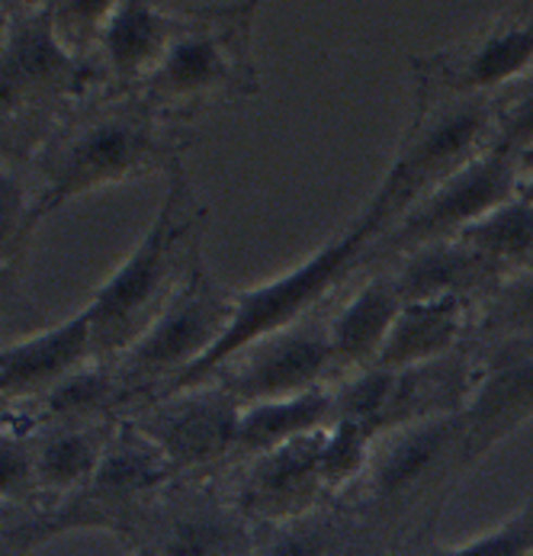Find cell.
Returning <instances> with one entry per match:
<instances>
[{
  "instance_id": "3957f363",
  "label": "cell",
  "mask_w": 533,
  "mask_h": 556,
  "mask_svg": "<svg viewBox=\"0 0 533 556\" xmlns=\"http://www.w3.org/2000/svg\"><path fill=\"white\" fill-rule=\"evenodd\" d=\"M492 100L418 87V110L411 116V126L398 142L380 190L360 213V219L373 229V241L389 232L431 190H437L469 161L492 149Z\"/></svg>"
},
{
  "instance_id": "2e32d148",
  "label": "cell",
  "mask_w": 533,
  "mask_h": 556,
  "mask_svg": "<svg viewBox=\"0 0 533 556\" xmlns=\"http://www.w3.org/2000/svg\"><path fill=\"white\" fill-rule=\"evenodd\" d=\"M170 477L174 470L164 454L142 434L132 418H126L113 428L93 479L84 492H77V518H84L97 505V521H103L110 508L152 495Z\"/></svg>"
},
{
  "instance_id": "8992f818",
  "label": "cell",
  "mask_w": 533,
  "mask_h": 556,
  "mask_svg": "<svg viewBox=\"0 0 533 556\" xmlns=\"http://www.w3.org/2000/svg\"><path fill=\"white\" fill-rule=\"evenodd\" d=\"M254 7H231L206 23H183L170 52L142 84V97L154 110H193L210 100H229L257 90L251 62Z\"/></svg>"
},
{
  "instance_id": "f546056e",
  "label": "cell",
  "mask_w": 533,
  "mask_h": 556,
  "mask_svg": "<svg viewBox=\"0 0 533 556\" xmlns=\"http://www.w3.org/2000/svg\"><path fill=\"white\" fill-rule=\"evenodd\" d=\"M492 325L518 331V341H533V270L531 274H518L508 277L505 283H498V296L488 306Z\"/></svg>"
},
{
  "instance_id": "6da1fadb",
  "label": "cell",
  "mask_w": 533,
  "mask_h": 556,
  "mask_svg": "<svg viewBox=\"0 0 533 556\" xmlns=\"http://www.w3.org/2000/svg\"><path fill=\"white\" fill-rule=\"evenodd\" d=\"M167 177L152 226L87 303L97 361L113 364L126 354L203 261L206 206L180 161L170 164Z\"/></svg>"
},
{
  "instance_id": "7402d4cb",
  "label": "cell",
  "mask_w": 533,
  "mask_h": 556,
  "mask_svg": "<svg viewBox=\"0 0 533 556\" xmlns=\"http://www.w3.org/2000/svg\"><path fill=\"white\" fill-rule=\"evenodd\" d=\"M248 518L213 498H193L170 511L157 531L154 556H248Z\"/></svg>"
},
{
  "instance_id": "44dd1931",
  "label": "cell",
  "mask_w": 533,
  "mask_h": 556,
  "mask_svg": "<svg viewBox=\"0 0 533 556\" xmlns=\"http://www.w3.org/2000/svg\"><path fill=\"white\" fill-rule=\"evenodd\" d=\"M116 425H46L33 444L36 489L49 495H75L93 479Z\"/></svg>"
},
{
  "instance_id": "d6986e66",
  "label": "cell",
  "mask_w": 533,
  "mask_h": 556,
  "mask_svg": "<svg viewBox=\"0 0 533 556\" xmlns=\"http://www.w3.org/2000/svg\"><path fill=\"white\" fill-rule=\"evenodd\" d=\"M7 55L36 100L65 97V93L77 90L90 75L84 59L59 39L55 20H52V3L16 16L13 36L7 42Z\"/></svg>"
},
{
  "instance_id": "d4e9b609",
  "label": "cell",
  "mask_w": 533,
  "mask_h": 556,
  "mask_svg": "<svg viewBox=\"0 0 533 556\" xmlns=\"http://www.w3.org/2000/svg\"><path fill=\"white\" fill-rule=\"evenodd\" d=\"M459 239L475 254H482L505 280L533 270V203L515 197Z\"/></svg>"
},
{
  "instance_id": "4dcf8cb0",
  "label": "cell",
  "mask_w": 533,
  "mask_h": 556,
  "mask_svg": "<svg viewBox=\"0 0 533 556\" xmlns=\"http://www.w3.org/2000/svg\"><path fill=\"white\" fill-rule=\"evenodd\" d=\"M287 528H280L257 556H325L328 551V534L305 521V518H293V521H280Z\"/></svg>"
},
{
  "instance_id": "9a60e30c",
  "label": "cell",
  "mask_w": 533,
  "mask_h": 556,
  "mask_svg": "<svg viewBox=\"0 0 533 556\" xmlns=\"http://www.w3.org/2000/svg\"><path fill=\"white\" fill-rule=\"evenodd\" d=\"M402 296L389 270L367 277L354 296L328 316V348L334 361V377H351L377 367L382 348L402 316ZM334 380V383H338Z\"/></svg>"
},
{
  "instance_id": "30bf717a",
  "label": "cell",
  "mask_w": 533,
  "mask_h": 556,
  "mask_svg": "<svg viewBox=\"0 0 533 556\" xmlns=\"http://www.w3.org/2000/svg\"><path fill=\"white\" fill-rule=\"evenodd\" d=\"M418 87L495 100L533 75V13H511L454 49L415 62Z\"/></svg>"
},
{
  "instance_id": "f1b7e54d",
  "label": "cell",
  "mask_w": 533,
  "mask_h": 556,
  "mask_svg": "<svg viewBox=\"0 0 533 556\" xmlns=\"http://www.w3.org/2000/svg\"><path fill=\"white\" fill-rule=\"evenodd\" d=\"M441 556H533V498L502 528Z\"/></svg>"
},
{
  "instance_id": "ba28073f",
  "label": "cell",
  "mask_w": 533,
  "mask_h": 556,
  "mask_svg": "<svg viewBox=\"0 0 533 556\" xmlns=\"http://www.w3.org/2000/svg\"><path fill=\"white\" fill-rule=\"evenodd\" d=\"M334 361L328 348V318L308 316L229 357L206 383H219L241 405L287 399L331 387Z\"/></svg>"
},
{
  "instance_id": "1f68e13d",
  "label": "cell",
  "mask_w": 533,
  "mask_h": 556,
  "mask_svg": "<svg viewBox=\"0 0 533 556\" xmlns=\"http://www.w3.org/2000/svg\"><path fill=\"white\" fill-rule=\"evenodd\" d=\"M521 177H518V197L533 203V152L521 155Z\"/></svg>"
},
{
  "instance_id": "5b68a950",
  "label": "cell",
  "mask_w": 533,
  "mask_h": 556,
  "mask_svg": "<svg viewBox=\"0 0 533 556\" xmlns=\"http://www.w3.org/2000/svg\"><path fill=\"white\" fill-rule=\"evenodd\" d=\"M234 313V290L223 287L200 261L190 280L174 293L164 313L139 334V341L113 361L126 399L145 390H174L223 341Z\"/></svg>"
},
{
  "instance_id": "cb8c5ba5",
  "label": "cell",
  "mask_w": 533,
  "mask_h": 556,
  "mask_svg": "<svg viewBox=\"0 0 533 556\" xmlns=\"http://www.w3.org/2000/svg\"><path fill=\"white\" fill-rule=\"evenodd\" d=\"M126 402L123 383L106 361H90L68 380H62L46 399H39V415L49 425H106L113 408Z\"/></svg>"
},
{
  "instance_id": "4fadbf2b",
  "label": "cell",
  "mask_w": 533,
  "mask_h": 556,
  "mask_svg": "<svg viewBox=\"0 0 533 556\" xmlns=\"http://www.w3.org/2000/svg\"><path fill=\"white\" fill-rule=\"evenodd\" d=\"M325 431L251 457L244 479H241V489H238V498H234V508L244 518L254 515V518H264L274 525L303 518L308 505L328 492L325 479H321Z\"/></svg>"
},
{
  "instance_id": "e575fe53",
  "label": "cell",
  "mask_w": 533,
  "mask_h": 556,
  "mask_svg": "<svg viewBox=\"0 0 533 556\" xmlns=\"http://www.w3.org/2000/svg\"><path fill=\"white\" fill-rule=\"evenodd\" d=\"M7 405H10V402H7V399H3V393H0V412H3Z\"/></svg>"
},
{
  "instance_id": "83f0119b",
  "label": "cell",
  "mask_w": 533,
  "mask_h": 556,
  "mask_svg": "<svg viewBox=\"0 0 533 556\" xmlns=\"http://www.w3.org/2000/svg\"><path fill=\"white\" fill-rule=\"evenodd\" d=\"M33 197L29 187L0 164V267L13 261L20 244L33 232Z\"/></svg>"
},
{
  "instance_id": "5bb4252c",
  "label": "cell",
  "mask_w": 533,
  "mask_h": 556,
  "mask_svg": "<svg viewBox=\"0 0 533 556\" xmlns=\"http://www.w3.org/2000/svg\"><path fill=\"white\" fill-rule=\"evenodd\" d=\"M454 454L462 464V412L408 421L377 438L364 479L370 482L373 498L395 502L437 477Z\"/></svg>"
},
{
  "instance_id": "4316f807",
  "label": "cell",
  "mask_w": 533,
  "mask_h": 556,
  "mask_svg": "<svg viewBox=\"0 0 533 556\" xmlns=\"http://www.w3.org/2000/svg\"><path fill=\"white\" fill-rule=\"evenodd\" d=\"M495 132L492 149H502L515 159L533 152V75L502 90L495 100Z\"/></svg>"
},
{
  "instance_id": "e0dca14e",
  "label": "cell",
  "mask_w": 533,
  "mask_h": 556,
  "mask_svg": "<svg viewBox=\"0 0 533 556\" xmlns=\"http://www.w3.org/2000/svg\"><path fill=\"white\" fill-rule=\"evenodd\" d=\"M180 29L183 20L154 3H139V0L113 3L97 52L113 78L126 87L142 90V84L152 78L164 55L170 52Z\"/></svg>"
},
{
  "instance_id": "836d02e7",
  "label": "cell",
  "mask_w": 533,
  "mask_h": 556,
  "mask_svg": "<svg viewBox=\"0 0 533 556\" xmlns=\"http://www.w3.org/2000/svg\"><path fill=\"white\" fill-rule=\"evenodd\" d=\"M16 518V505H10V502H0V528L3 525H10Z\"/></svg>"
},
{
  "instance_id": "7c38bea8",
  "label": "cell",
  "mask_w": 533,
  "mask_h": 556,
  "mask_svg": "<svg viewBox=\"0 0 533 556\" xmlns=\"http://www.w3.org/2000/svg\"><path fill=\"white\" fill-rule=\"evenodd\" d=\"M90 361H97V348L84 306L42 331L0 344V393L7 402H39Z\"/></svg>"
},
{
  "instance_id": "9c48e42d",
  "label": "cell",
  "mask_w": 533,
  "mask_h": 556,
  "mask_svg": "<svg viewBox=\"0 0 533 556\" xmlns=\"http://www.w3.org/2000/svg\"><path fill=\"white\" fill-rule=\"evenodd\" d=\"M241 402L219 383H200L193 390L167 393L142 405L132 418L142 434L164 454L174 473L200 470L238 444Z\"/></svg>"
},
{
  "instance_id": "ffe728a7",
  "label": "cell",
  "mask_w": 533,
  "mask_h": 556,
  "mask_svg": "<svg viewBox=\"0 0 533 556\" xmlns=\"http://www.w3.org/2000/svg\"><path fill=\"white\" fill-rule=\"evenodd\" d=\"M466 328H469V300L450 296V300L405 303L377 367L408 370V367H424L454 357Z\"/></svg>"
},
{
  "instance_id": "ac0fdd59",
  "label": "cell",
  "mask_w": 533,
  "mask_h": 556,
  "mask_svg": "<svg viewBox=\"0 0 533 556\" xmlns=\"http://www.w3.org/2000/svg\"><path fill=\"white\" fill-rule=\"evenodd\" d=\"M402 303H428V300H472L482 287L505 283V277L475 254L462 239L434 241L395 257L389 270Z\"/></svg>"
},
{
  "instance_id": "7a4b0ae2",
  "label": "cell",
  "mask_w": 533,
  "mask_h": 556,
  "mask_svg": "<svg viewBox=\"0 0 533 556\" xmlns=\"http://www.w3.org/2000/svg\"><path fill=\"white\" fill-rule=\"evenodd\" d=\"M177 164V146L161 110L136 90L116 103L93 106L52 136L39 155L42 193L33 203V229L84 193L113 187L157 167Z\"/></svg>"
},
{
  "instance_id": "484cf974",
  "label": "cell",
  "mask_w": 533,
  "mask_h": 556,
  "mask_svg": "<svg viewBox=\"0 0 533 556\" xmlns=\"http://www.w3.org/2000/svg\"><path fill=\"white\" fill-rule=\"evenodd\" d=\"M373 444L377 434L367 431L364 425H351V421H331L325 431V444H321V479L325 489H344L357 479H364L370 457H373Z\"/></svg>"
},
{
  "instance_id": "52a82bcc",
  "label": "cell",
  "mask_w": 533,
  "mask_h": 556,
  "mask_svg": "<svg viewBox=\"0 0 533 556\" xmlns=\"http://www.w3.org/2000/svg\"><path fill=\"white\" fill-rule=\"evenodd\" d=\"M518 177L521 161L502 149H485L450 180L431 190L418 206H411L389 232H382L367 248V257H402L434 241L459 239L479 219L518 197Z\"/></svg>"
},
{
  "instance_id": "d6a6232c",
  "label": "cell",
  "mask_w": 533,
  "mask_h": 556,
  "mask_svg": "<svg viewBox=\"0 0 533 556\" xmlns=\"http://www.w3.org/2000/svg\"><path fill=\"white\" fill-rule=\"evenodd\" d=\"M13 26H16V13L7 3H0V52L7 49V42L13 36Z\"/></svg>"
},
{
  "instance_id": "603a6c76",
  "label": "cell",
  "mask_w": 533,
  "mask_h": 556,
  "mask_svg": "<svg viewBox=\"0 0 533 556\" xmlns=\"http://www.w3.org/2000/svg\"><path fill=\"white\" fill-rule=\"evenodd\" d=\"M331 421H334L331 387L308 390V393H300V396L241 405L234 451H241L248 457H257V454L277 451L283 444H293L300 438L318 434Z\"/></svg>"
},
{
  "instance_id": "277c9868",
  "label": "cell",
  "mask_w": 533,
  "mask_h": 556,
  "mask_svg": "<svg viewBox=\"0 0 533 556\" xmlns=\"http://www.w3.org/2000/svg\"><path fill=\"white\" fill-rule=\"evenodd\" d=\"M370 244H373V229L357 216L354 226L344 236L331 239L325 248L308 254L303 264H296L287 274H280L274 280H264L257 287L234 290V313H231L223 341L206 354L203 364H196L167 393H180V390H193V387L206 383L238 351H244L254 341H264V338H270V334H277L283 328H293L303 318L315 316V309L331 296V290L347 274H354V267L364 264Z\"/></svg>"
},
{
  "instance_id": "8fae6325",
  "label": "cell",
  "mask_w": 533,
  "mask_h": 556,
  "mask_svg": "<svg viewBox=\"0 0 533 556\" xmlns=\"http://www.w3.org/2000/svg\"><path fill=\"white\" fill-rule=\"evenodd\" d=\"M533 418V341H515L475 377L462 408V467L482 460L495 444Z\"/></svg>"
}]
</instances>
